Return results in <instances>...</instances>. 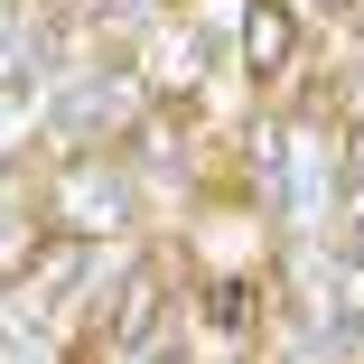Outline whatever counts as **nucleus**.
<instances>
[{"label":"nucleus","mask_w":364,"mask_h":364,"mask_svg":"<svg viewBox=\"0 0 364 364\" xmlns=\"http://www.w3.org/2000/svg\"><path fill=\"white\" fill-rule=\"evenodd\" d=\"M289 56H299V19H289V0H252V75H280Z\"/></svg>","instance_id":"obj_1"}]
</instances>
